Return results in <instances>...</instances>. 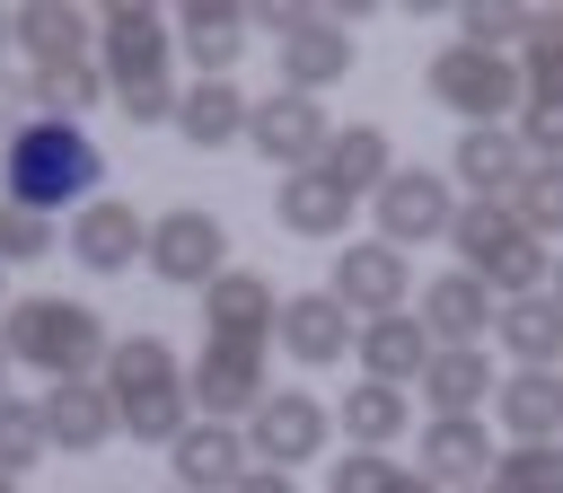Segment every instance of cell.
<instances>
[{
  "mask_svg": "<svg viewBox=\"0 0 563 493\" xmlns=\"http://www.w3.org/2000/svg\"><path fill=\"white\" fill-rule=\"evenodd\" d=\"M106 194V141L88 123H53V114H26L9 141H0V202L18 211H44V220H70L79 202Z\"/></svg>",
  "mask_w": 563,
  "mask_h": 493,
  "instance_id": "1",
  "label": "cell"
},
{
  "mask_svg": "<svg viewBox=\"0 0 563 493\" xmlns=\"http://www.w3.org/2000/svg\"><path fill=\"white\" fill-rule=\"evenodd\" d=\"M97 70H106V97L123 106L132 132L176 123V26H167V9H150V0L97 9Z\"/></svg>",
  "mask_w": 563,
  "mask_h": 493,
  "instance_id": "2",
  "label": "cell"
},
{
  "mask_svg": "<svg viewBox=\"0 0 563 493\" xmlns=\"http://www.w3.org/2000/svg\"><path fill=\"white\" fill-rule=\"evenodd\" d=\"M97 387L114 405V431L141 440V449H176V431L194 423V396H185V352L167 335H114L106 361H97Z\"/></svg>",
  "mask_w": 563,
  "mask_h": 493,
  "instance_id": "3",
  "label": "cell"
},
{
  "mask_svg": "<svg viewBox=\"0 0 563 493\" xmlns=\"http://www.w3.org/2000/svg\"><path fill=\"white\" fill-rule=\"evenodd\" d=\"M106 317L88 308V299H70V291H18L9 308H0V352H9V370H35L44 387L53 379H97V361H106Z\"/></svg>",
  "mask_w": 563,
  "mask_h": 493,
  "instance_id": "4",
  "label": "cell"
},
{
  "mask_svg": "<svg viewBox=\"0 0 563 493\" xmlns=\"http://www.w3.org/2000/svg\"><path fill=\"white\" fill-rule=\"evenodd\" d=\"M246 26H255V44H273V88H290V97H325L361 70V35L343 9L282 0V9H246Z\"/></svg>",
  "mask_w": 563,
  "mask_h": 493,
  "instance_id": "5",
  "label": "cell"
},
{
  "mask_svg": "<svg viewBox=\"0 0 563 493\" xmlns=\"http://www.w3.org/2000/svg\"><path fill=\"white\" fill-rule=\"evenodd\" d=\"M422 97H431L440 114H457L466 132H475V123H519V106H528L519 62H510V53H475V44H440V53L422 62Z\"/></svg>",
  "mask_w": 563,
  "mask_h": 493,
  "instance_id": "6",
  "label": "cell"
},
{
  "mask_svg": "<svg viewBox=\"0 0 563 493\" xmlns=\"http://www.w3.org/2000/svg\"><path fill=\"white\" fill-rule=\"evenodd\" d=\"M141 264H150L167 291H194V299H202V291L229 273V220H220L211 202H167V211H150Z\"/></svg>",
  "mask_w": 563,
  "mask_h": 493,
  "instance_id": "7",
  "label": "cell"
},
{
  "mask_svg": "<svg viewBox=\"0 0 563 493\" xmlns=\"http://www.w3.org/2000/svg\"><path fill=\"white\" fill-rule=\"evenodd\" d=\"M238 431H246V458H255V467L299 475V467H317V458L334 449V405H325L317 387H273Z\"/></svg>",
  "mask_w": 563,
  "mask_h": 493,
  "instance_id": "8",
  "label": "cell"
},
{
  "mask_svg": "<svg viewBox=\"0 0 563 493\" xmlns=\"http://www.w3.org/2000/svg\"><path fill=\"white\" fill-rule=\"evenodd\" d=\"M185 396L202 423H246L273 396V343H220L202 335V352L185 361Z\"/></svg>",
  "mask_w": 563,
  "mask_h": 493,
  "instance_id": "9",
  "label": "cell"
},
{
  "mask_svg": "<svg viewBox=\"0 0 563 493\" xmlns=\"http://www.w3.org/2000/svg\"><path fill=\"white\" fill-rule=\"evenodd\" d=\"M325 141H334V114H325V97H290V88H264V97H246V141H238V150H255L273 176H290V167H317V158H325Z\"/></svg>",
  "mask_w": 563,
  "mask_h": 493,
  "instance_id": "10",
  "label": "cell"
},
{
  "mask_svg": "<svg viewBox=\"0 0 563 493\" xmlns=\"http://www.w3.org/2000/svg\"><path fill=\"white\" fill-rule=\"evenodd\" d=\"M369 220H378L369 238H387L396 255L449 238V220H457V185H449V167H405V158H396V176L369 194Z\"/></svg>",
  "mask_w": 563,
  "mask_h": 493,
  "instance_id": "11",
  "label": "cell"
},
{
  "mask_svg": "<svg viewBox=\"0 0 563 493\" xmlns=\"http://www.w3.org/2000/svg\"><path fill=\"white\" fill-rule=\"evenodd\" d=\"M325 291L352 308V326L361 317H396V308H413V255H396L387 238H343Z\"/></svg>",
  "mask_w": 563,
  "mask_h": 493,
  "instance_id": "12",
  "label": "cell"
},
{
  "mask_svg": "<svg viewBox=\"0 0 563 493\" xmlns=\"http://www.w3.org/2000/svg\"><path fill=\"white\" fill-rule=\"evenodd\" d=\"M273 343L290 370H334V361H352V308L334 291H282Z\"/></svg>",
  "mask_w": 563,
  "mask_h": 493,
  "instance_id": "13",
  "label": "cell"
},
{
  "mask_svg": "<svg viewBox=\"0 0 563 493\" xmlns=\"http://www.w3.org/2000/svg\"><path fill=\"white\" fill-rule=\"evenodd\" d=\"M176 26V53L194 62V79H238V62L255 53V26L238 0H194V9H167Z\"/></svg>",
  "mask_w": 563,
  "mask_h": 493,
  "instance_id": "14",
  "label": "cell"
},
{
  "mask_svg": "<svg viewBox=\"0 0 563 493\" xmlns=\"http://www.w3.org/2000/svg\"><path fill=\"white\" fill-rule=\"evenodd\" d=\"M493 458H501V440H493L475 414H449V423H422L413 475H422L431 493H475V484L493 475Z\"/></svg>",
  "mask_w": 563,
  "mask_h": 493,
  "instance_id": "15",
  "label": "cell"
},
{
  "mask_svg": "<svg viewBox=\"0 0 563 493\" xmlns=\"http://www.w3.org/2000/svg\"><path fill=\"white\" fill-rule=\"evenodd\" d=\"M273 229L282 238H308V246H343L352 238V194L325 167H290L273 185Z\"/></svg>",
  "mask_w": 563,
  "mask_h": 493,
  "instance_id": "16",
  "label": "cell"
},
{
  "mask_svg": "<svg viewBox=\"0 0 563 493\" xmlns=\"http://www.w3.org/2000/svg\"><path fill=\"white\" fill-rule=\"evenodd\" d=\"M141 246H150L141 202L97 194V202H79V211H70V264H88V273H132V264H141Z\"/></svg>",
  "mask_w": 563,
  "mask_h": 493,
  "instance_id": "17",
  "label": "cell"
},
{
  "mask_svg": "<svg viewBox=\"0 0 563 493\" xmlns=\"http://www.w3.org/2000/svg\"><path fill=\"white\" fill-rule=\"evenodd\" d=\"M519 176H528V150H519L510 123H475V132H457V150H449V185H457V202H510Z\"/></svg>",
  "mask_w": 563,
  "mask_h": 493,
  "instance_id": "18",
  "label": "cell"
},
{
  "mask_svg": "<svg viewBox=\"0 0 563 493\" xmlns=\"http://www.w3.org/2000/svg\"><path fill=\"white\" fill-rule=\"evenodd\" d=\"M273 317H282V291L255 264H229L202 291V335H220V343H273Z\"/></svg>",
  "mask_w": 563,
  "mask_h": 493,
  "instance_id": "19",
  "label": "cell"
},
{
  "mask_svg": "<svg viewBox=\"0 0 563 493\" xmlns=\"http://www.w3.org/2000/svg\"><path fill=\"white\" fill-rule=\"evenodd\" d=\"M35 414H44V449H70V458H97L106 440H123L97 379H53V387L35 396Z\"/></svg>",
  "mask_w": 563,
  "mask_h": 493,
  "instance_id": "20",
  "label": "cell"
},
{
  "mask_svg": "<svg viewBox=\"0 0 563 493\" xmlns=\"http://www.w3.org/2000/svg\"><path fill=\"white\" fill-rule=\"evenodd\" d=\"M255 458H246V431L238 423H185L176 431V449H167V475H176V493H229L238 475H246Z\"/></svg>",
  "mask_w": 563,
  "mask_h": 493,
  "instance_id": "21",
  "label": "cell"
},
{
  "mask_svg": "<svg viewBox=\"0 0 563 493\" xmlns=\"http://www.w3.org/2000/svg\"><path fill=\"white\" fill-rule=\"evenodd\" d=\"M413 317H422L431 352H449V343H484V335H493V291H484L475 273L449 264V273L422 282V308H413Z\"/></svg>",
  "mask_w": 563,
  "mask_h": 493,
  "instance_id": "22",
  "label": "cell"
},
{
  "mask_svg": "<svg viewBox=\"0 0 563 493\" xmlns=\"http://www.w3.org/2000/svg\"><path fill=\"white\" fill-rule=\"evenodd\" d=\"M352 361H361V379L413 387V379H422V361H431V335H422V317H413V308H396V317H361V326H352Z\"/></svg>",
  "mask_w": 563,
  "mask_h": 493,
  "instance_id": "23",
  "label": "cell"
},
{
  "mask_svg": "<svg viewBox=\"0 0 563 493\" xmlns=\"http://www.w3.org/2000/svg\"><path fill=\"white\" fill-rule=\"evenodd\" d=\"M493 423H501V449L510 440H563V370H501Z\"/></svg>",
  "mask_w": 563,
  "mask_h": 493,
  "instance_id": "24",
  "label": "cell"
},
{
  "mask_svg": "<svg viewBox=\"0 0 563 493\" xmlns=\"http://www.w3.org/2000/svg\"><path fill=\"white\" fill-rule=\"evenodd\" d=\"M334 431H343V449H387L396 458V440L413 431V396L387 387V379H352L343 405H334Z\"/></svg>",
  "mask_w": 563,
  "mask_h": 493,
  "instance_id": "25",
  "label": "cell"
},
{
  "mask_svg": "<svg viewBox=\"0 0 563 493\" xmlns=\"http://www.w3.org/2000/svg\"><path fill=\"white\" fill-rule=\"evenodd\" d=\"M176 132H185V150H238L246 141V88L238 79H194V88H176Z\"/></svg>",
  "mask_w": 563,
  "mask_h": 493,
  "instance_id": "26",
  "label": "cell"
},
{
  "mask_svg": "<svg viewBox=\"0 0 563 493\" xmlns=\"http://www.w3.org/2000/svg\"><path fill=\"white\" fill-rule=\"evenodd\" d=\"M422 396H431V423H449V414H475V405H493V352L484 343H449V352H431L422 361V379H413Z\"/></svg>",
  "mask_w": 563,
  "mask_h": 493,
  "instance_id": "27",
  "label": "cell"
},
{
  "mask_svg": "<svg viewBox=\"0 0 563 493\" xmlns=\"http://www.w3.org/2000/svg\"><path fill=\"white\" fill-rule=\"evenodd\" d=\"M493 343L510 352V370H563V308H554L545 291L501 299V308H493Z\"/></svg>",
  "mask_w": 563,
  "mask_h": 493,
  "instance_id": "28",
  "label": "cell"
},
{
  "mask_svg": "<svg viewBox=\"0 0 563 493\" xmlns=\"http://www.w3.org/2000/svg\"><path fill=\"white\" fill-rule=\"evenodd\" d=\"M352 202H369L387 176H396V132L387 123H334V141H325V158H317Z\"/></svg>",
  "mask_w": 563,
  "mask_h": 493,
  "instance_id": "29",
  "label": "cell"
},
{
  "mask_svg": "<svg viewBox=\"0 0 563 493\" xmlns=\"http://www.w3.org/2000/svg\"><path fill=\"white\" fill-rule=\"evenodd\" d=\"M9 44H26V62H70V53H97V9L26 0V9H9Z\"/></svg>",
  "mask_w": 563,
  "mask_h": 493,
  "instance_id": "30",
  "label": "cell"
},
{
  "mask_svg": "<svg viewBox=\"0 0 563 493\" xmlns=\"http://www.w3.org/2000/svg\"><path fill=\"white\" fill-rule=\"evenodd\" d=\"M26 106H35V114H53V123H88V114L106 106V70H97V53L35 62V70H26Z\"/></svg>",
  "mask_w": 563,
  "mask_h": 493,
  "instance_id": "31",
  "label": "cell"
},
{
  "mask_svg": "<svg viewBox=\"0 0 563 493\" xmlns=\"http://www.w3.org/2000/svg\"><path fill=\"white\" fill-rule=\"evenodd\" d=\"M510 62H519L528 106H563V9H537V18H528V44H519Z\"/></svg>",
  "mask_w": 563,
  "mask_h": 493,
  "instance_id": "32",
  "label": "cell"
},
{
  "mask_svg": "<svg viewBox=\"0 0 563 493\" xmlns=\"http://www.w3.org/2000/svg\"><path fill=\"white\" fill-rule=\"evenodd\" d=\"M484 493H563V440H510L493 458Z\"/></svg>",
  "mask_w": 563,
  "mask_h": 493,
  "instance_id": "33",
  "label": "cell"
},
{
  "mask_svg": "<svg viewBox=\"0 0 563 493\" xmlns=\"http://www.w3.org/2000/svg\"><path fill=\"white\" fill-rule=\"evenodd\" d=\"M325 493H431L413 475V458H387V449H343L325 467Z\"/></svg>",
  "mask_w": 563,
  "mask_h": 493,
  "instance_id": "34",
  "label": "cell"
},
{
  "mask_svg": "<svg viewBox=\"0 0 563 493\" xmlns=\"http://www.w3.org/2000/svg\"><path fill=\"white\" fill-rule=\"evenodd\" d=\"M53 449H44V414H35V396H0V484H18V475H35Z\"/></svg>",
  "mask_w": 563,
  "mask_h": 493,
  "instance_id": "35",
  "label": "cell"
},
{
  "mask_svg": "<svg viewBox=\"0 0 563 493\" xmlns=\"http://www.w3.org/2000/svg\"><path fill=\"white\" fill-rule=\"evenodd\" d=\"M510 220L537 238V246H563V167H528L510 185Z\"/></svg>",
  "mask_w": 563,
  "mask_h": 493,
  "instance_id": "36",
  "label": "cell"
},
{
  "mask_svg": "<svg viewBox=\"0 0 563 493\" xmlns=\"http://www.w3.org/2000/svg\"><path fill=\"white\" fill-rule=\"evenodd\" d=\"M62 246V220H44V211H18V202H0V273L9 264H44Z\"/></svg>",
  "mask_w": 563,
  "mask_h": 493,
  "instance_id": "37",
  "label": "cell"
},
{
  "mask_svg": "<svg viewBox=\"0 0 563 493\" xmlns=\"http://www.w3.org/2000/svg\"><path fill=\"white\" fill-rule=\"evenodd\" d=\"M528 18H537V9H457V44H475V53H519V44H528Z\"/></svg>",
  "mask_w": 563,
  "mask_h": 493,
  "instance_id": "38",
  "label": "cell"
},
{
  "mask_svg": "<svg viewBox=\"0 0 563 493\" xmlns=\"http://www.w3.org/2000/svg\"><path fill=\"white\" fill-rule=\"evenodd\" d=\"M519 150H528V167H563V106H519Z\"/></svg>",
  "mask_w": 563,
  "mask_h": 493,
  "instance_id": "39",
  "label": "cell"
},
{
  "mask_svg": "<svg viewBox=\"0 0 563 493\" xmlns=\"http://www.w3.org/2000/svg\"><path fill=\"white\" fill-rule=\"evenodd\" d=\"M26 114H35V106H26V79H18V70H0V141H9Z\"/></svg>",
  "mask_w": 563,
  "mask_h": 493,
  "instance_id": "40",
  "label": "cell"
},
{
  "mask_svg": "<svg viewBox=\"0 0 563 493\" xmlns=\"http://www.w3.org/2000/svg\"><path fill=\"white\" fill-rule=\"evenodd\" d=\"M229 493H299V475H282V467H246Z\"/></svg>",
  "mask_w": 563,
  "mask_h": 493,
  "instance_id": "41",
  "label": "cell"
},
{
  "mask_svg": "<svg viewBox=\"0 0 563 493\" xmlns=\"http://www.w3.org/2000/svg\"><path fill=\"white\" fill-rule=\"evenodd\" d=\"M545 299L563 308V246H554V264H545Z\"/></svg>",
  "mask_w": 563,
  "mask_h": 493,
  "instance_id": "42",
  "label": "cell"
},
{
  "mask_svg": "<svg viewBox=\"0 0 563 493\" xmlns=\"http://www.w3.org/2000/svg\"><path fill=\"white\" fill-rule=\"evenodd\" d=\"M0 396H9V352H0Z\"/></svg>",
  "mask_w": 563,
  "mask_h": 493,
  "instance_id": "43",
  "label": "cell"
},
{
  "mask_svg": "<svg viewBox=\"0 0 563 493\" xmlns=\"http://www.w3.org/2000/svg\"><path fill=\"white\" fill-rule=\"evenodd\" d=\"M0 44H9V9H0Z\"/></svg>",
  "mask_w": 563,
  "mask_h": 493,
  "instance_id": "44",
  "label": "cell"
},
{
  "mask_svg": "<svg viewBox=\"0 0 563 493\" xmlns=\"http://www.w3.org/2000/svg\"><path fill=\"white\" fill-rule=\"evenodd\" d=\"M0 308H9V273H0Z\"/></svg>",
  "mask_w": 563,
  "mask_h": 493,
  "instance_id": "45",
  "label": "cell"
},
{
  "mask_svg": "<svg viewBox=\"0 0 563 493\" xmlns=\"http://www.w3.org/2000/svg\"><path fill=\"white\" fill-rule=\"evenodd\" d=\"M97 493H114V484H97Z\"/></svg>",
  "mask_w": 563,
  "mask_h": 493,
  "instance_id": "46",
  "label": "cell"
},
{
  "mask_svg": "<svg viewBox=\"0 0 563 493\" xmlns=\"http://www.w3.org/2000/svg\"><path fill=\"white\" fill-rule=\"evenodd\" d=\"M0 493H18V484H0Z\"/></svg>",
  "mask_w": 563,
  "mask_h": 493,
  "instance_id": "47",
  "label": "cell"
},
{
  "mask_svg": "<svg viewBox=\"0 0 563 493\" xmlns=\"http://www.w3.org/2000/svg\"><path fill=\"white\" fill-rule=\"evenodd\" d=\"M167 493H176V484H167Z\"/></svg>",
  "mask_w": 563,
  "mask_h": 493,
  "instance_id": "48",
  "label": "cell"
},
{
  "mask_svg": "<svg viewBox=\"0 0 563 493\" xmlns=\"http://www.w3.org/2000/svg\"><path fill=\"white\" fill-rule=\"evenodd\" d=\"M475 493H484V484H475Z\"/></svg>",
  "mask_w": 563,
  "mask_h": 493,
  "instance_id": "49",
  "label": "cell"
}]
</instances>
